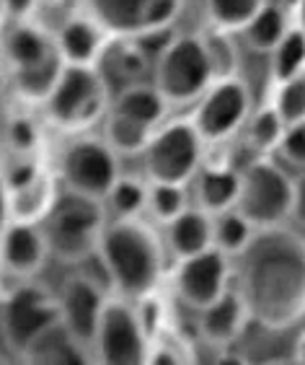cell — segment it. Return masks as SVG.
<instances>
[{"label":"cell","mask_w":305,"mask_h":365,"mask_svg":"<svg viewBox=\"0 0 305 365\" xmlns=\"http://www.w3.org/2000/svg\"><path fill=\"white\" fill-rule=\"evenodd\" d=\"M230 257L220 249H207V252L179 259L174 269V293L181 306L189 311L207 309L215 303L225 290H230Z\"/></svg>","instance_id":"4fadbf2b"},{"label":"cell","mask_w":305,"mask_h":365,"mask_svg":"<svg viewBox=\"0 0 305 365\" xmlns=\"http://www.w3.org/2000/svg\"><path fill=\"white\" fill-rule=\"evenodd\" d=\"M166 246L176 262L215 249V215L205 212L197 205L189 207L174 223L166 225Z\"/></svg>","instance_id":"44dd1931"},{"label":"cell","mask_w":305,"mask_h":365,"mask_svg":"<svg viewBox=\"0 0 305 365\" xmlns=\"http://www.w3.org/2000/svg\"><path fill=\"white\" fill-rule=\"evenodd\" d=\"M277 153L284 163L305 171V122L303 125H290L284 130V138L279 143Z\"/></svg>","instance_id":"d590c367"},{"label":"cell","mask_w":305,"mask_h":365,"mask_svg":"<svg viewBox=\"0 0 305 365\" xmlns=\"http://www.w3.org/2000/svg\"><path fill=\"white\" fill-rule=\"evenodd\" d=\"M257 225L251 223L238 207L220 212V215H215V249L228 254L230 259H238L251 246V241L257 239Z\"/></svg>","instance_id":"4316f807"},{"label":"cell","mask_w":305,"mask_h":365,"mask_svg":"<svg viewBox=\"0 0 305 365\" xmlns=\"http://www.w3.org/2000/svg\"><path fill=\"white\" fill-rule=\"evenodd\" d=\"M292 195L295 179H290L287 171L267 155H257L241 169L238 210L257 228L282 225L292 218Z\"/></svg>","instance_id":"ba28073f"},{"label":"cell","mask_w":305,"mask_h":365,"mask_svg":"<svg viewBox=\"0 0 305 365\" xmlns=\"http://www.w3.org/2000/svg\"><path fill=\"white\" fill-rule=\"evenodd\" d=\"M254 322L249 303L238 288H230L200 311V337L212 347H228L241 337L246 327Z\"/></svg>","instance_id":"ac0fdd59"},{"label":"cell","mask_w":305,"mask_h":365,"mask_svg":"<svg viewBox=\"0 0 305 365\" xmlns=\"http://www.w3.org/2000/svg\"><path fill=\"white\" fill-rule=\"evenodd\" d=\"M189 190L181 184H152L150 182V205L148 212L160 225L174 223L179 215L189 210Z\"/></svg>","instance_id":"1f68e13d"},{"label":"cell","mask_w":305,"mask_h":365,"mask_svg":"<svg viewBox=\"0 0 305 365\" xmlns=\"http://www.w3.org/2000/svg\"><path fill=\"white\" fill-rule=\"evenodd\" d=\"M238 290L251 319L267 331H287L305 319V236L295 228H259L238 257Z\"/></svg>","instance_id":"6da1fadb"},{"label":"cell","mask_w":305,"mask_h":365,"mask_svg":"<svg viewBox=\"0 0 305 365\" xmlns=\"http://www.w3.org/2000/svg\"><path fill=\"white\" fill-rule=\"evenodd\" d=\"M295 26H300L305 31V0H298V24Z\"/></svg>","instance_id":"ab89813d"},{"label":"cell","mask_w":305,"mask_h":365,"mask_svg":"<svg viewBox=\"0 0 305 365\" xmlns=\"http://www.w3.org/2000/svg\"><path fill=\"white\" fill-rule=\"evenodd\" d=\"M109 220L104 200L63 190L52 212L42 223L52 257L73 267L83 264L93 254H98Z\"/></svg>","instance_id":"3957f363"},{"label":"cell","mask_w":305,"mask_h":365,"mask_svg":"<svg viewBox=\"0 0 305 365\" xmlns=\"http://www.w3.org/2000/svg\"><path fill=\"white\" fill-rule=\"evenodd\" d=\"M168 98L160 93V88L155 83H130L122 86L119 93L111 101V109L119 114H125L130 120L140 122V125L158 130L168 117Z\"/></svg>","instance_id":"7402d4cb"},{"label":"cell","mask_w":305,"mask_h":365,"mask_svg":"<svg viewBox=\"0 0 305 365\" xmlns=\"http://www.w3.org/2000/svg\"><path fill=\"white\" fill-rule=\"evenodd\" d=\"M152 83L171 106L192 104L215 83V71L202 34H179L152 63Z\"/></svg>","instance_id":"5b68a950"},{"label":"cell","mask_w":305,"mask_h":365,"mask_svg":"<svg viewBox=\"0 0 305 365\" xmlns=\"http://www.w3.org/2000/svg\"><path fill=\"white\" fill-rule=\"evenodd\" d=\"M57 176L63 182V190L106 200L114 184L122 179L119 153L104 138L83 135L65 145L57 163Z\"/></svg>","instance_id":"30bf717a"},{"label":"cell","mask_w":305,"mask_h":365,"mask_svg":"<svg viewBox=\"0 0 305 365\" xmlns=\"http://www.w3.org/2000/svg\"><path fill=\"white\" fill-rule=\"evenodd\" d=\"M205 44H207L210 60H212L215 81L238 76V73H236L238 52H236V47H233V42L228 39V31H220V29H215L212 34H205Z\"/></svg>","instance_id":"e575fe53"},{"label":"cell","mask_w":305,"mask_h":365,"mask_svg":"<svg viewBox=\"0 0 305 365\" xmlns=\"http://www.w3.org/2000/svg\"><path fill=\"white\" fill-rule=\"evenodd\" d=\"M109 298L111 295L106 290H101L96 282H91L81 272L68 277L60 290V314H63L60 322L91 355H93V344H96L98 327Z\"/></svg>","instance_id":"5bb4252c"},{"label":"cell","mask_w":305,"mask_h":365,"mask_svg":"<svg viewBox=\"0 0 305 365\" xmlns=\"http://www.w3.org/2000/svg\"><path fill=\"white\" fill-rule=\"evenodd\" d=\"M192 197L195 205L202 207L210 215H220L225 210L238 207V197H241V171L225 163H212L197 171L192 179Z\"/></svg>","instance_id":"d6986e66"},{"label":"cell","mask_w":305,"mask_h":365,"mask_svg":"<svg viewBox=\"0 0 305 365\" xmlns=\"http://www.w3.org/2000/svg\"><path fill=\"white\" fill-rule=\"evenodd\" d=\"M63 319L60 314V293L34 280L19 282L14 290L3 295V311H0V327H3V342L8 350L26 358L31 344L57 327Z\"/></svg>","instance_id":"8992f818"},{"label":"cell","mask_w":305,"mask_h":365,"mask_svg":"<svg viewBox=\"0 0 305 365\" xmlns=\"http://www.w3.org/2000/svg\"><path fill=\"white\" fill-rule=\"evenodd\" d=\"M104 202L111 220L143 218V212L150 205V182L145 184L143 179H135V176H122Z\"/></svg>","instance_id":"83f0119b"},{"label":"cell","mask_w":305,"mask_h":365,"mask_svg":"<svg viewBox=\"0 0 305 365\" xmlns=\"http://www.w3.org/2000/svg\"><path fill=\"white\" fill-rule=\"evenodd\" d=\"M52 257L49 241L42 223H14L6 220L3 241H0V262L6 277L14 280H34Z\"/></svg>","instance_id":"9a60e30c"},{"label":"cell","mask_w":305,"mask_h":365,"mask_svg":"<svg viewBox=\"0 0 305 365\" xmlns=\"http://www.w3.org/2000/svg\"><path fill=\"white\" fill-rule=\"evenodd\" d=\"M57 184L60 182L44 169L36 179L26 182L19 190H8L6 220H14V223H44V218L52 212L57 197L63 192Z\"/></svg>","instance_id":"ffe728a7"},{"label":"cell","mask_w":305,"mask_h":365,"mask_svg":"<svg viewBox=\"0 0 305 365\" xmlns=\"http://www.w3.org/2000/svg\"><path fill=\"white\" fill-rule=\"evenodd\" d=\"M292 220L305 228V174L295 176V195H292Z\"/></svg>","instance_id":"74e56055"},{"label":"cell","mask_w":305,"mask_h":365,"mask_svg":"<svg viewBox=\"0 0 305 365\" xmlns=\"http://www.w3.org/2000/svg\"><path fill=\"white\" fill-rule=\"evenodd\" d=\"M155 130L130 120L125 114L109 109L104 120V140L109 143L119 155H143L150 145Z\"/></svg>","instance_id":"484cf974"},{"label":"cell","mask_w":305,"mask_h":365,"mask_svg":"<svg viewBox=\"0 0 305 365\" xmlns=\"http://www.w3.org/2000/svg\"><path fill=\"white\" fill-rule=\"evenodd\" d=\"M26 360H31V363L73 365V363H93V355L60 322L57 327H52L47 334H42V337L31 344V350L26 352Z\"/></svg>","instance_id":"603a6c76"},{"label":"cell","mask_w":305,"mask_h":365,"mask_svg":"<svg viewBox=\"0 0 305 365\" xmlns=\"http://www.w3.org/2000/svg\"><path fill=\"white\" fill-rule=\"evenodd\" d=\"M251 117V88L243 78H222L210 86L195 109L192 122L205 143H222L246 127Z\"/></svg>","instance_id":"8fae6325"},{"label":"cell","mask_w":305,"mask_h":365,"mask_svg":"<svg viewBox=\"0 0 305 365\" xmlns=\"http://www.w3.org/2000/svg\"><path fill=\"white\" fill-rule=\"evenodd\" d=\"M295 363L305 365V331L298 337V342H295Z\"/></svg>","instance_id":"f35d334b"},{"label":"cell","mask_w":305,"mask_h":365,"mask_svg":"<svg viewBox=\"0 0 305 365\" xmlns=\"http://www.w3.org/2000/svg\"><path fill=\"white\" fill-rule=\"evenodd\" d=\"M42 6V0H3V14L11 24L16 21H31L36 8Z\"/></svg>","instance_id":"8d00e7d4"},{"label":"cell","mask_w":305,"mask_h":365,"mask_svg":"<svg viewBox=\"0 0 305 365\" xmlns=\"http://www.w3.org/2000/svg\"><path fill=\"white\" fill-rule=\"evenodd\" d=\"M57 36L49 34L47 29L34 21H16L6 31L3 39V57H6L8 76L31 71L36 65H44L49 60L60 57Z\"/></svg>","instance_id":"2e32d148"},{"label":"cell","mask_w":305,"mask_h":365,"mask_svg":"<svg viewBox=\"0 0 305 365\" xmlns=\"http://www.w3.org/2000/svg\"><path fill=\"white\" fill-rule=\"evenodd\" d=\"M86 8L114 36H145L171 29L181 0H86Z\"/></svg>","instance_id":"7c38bea8"},{"label":"cell","mask_w":305,"mask_h":365,"mask_svg":"<svg viewBox=\"0 0 305 365\" xmlns=\"http://www.w3.org/2000/svg\"><path fill=\"white\" fill-rule=\"evenodd\" d=\"M277 112L282 114L284 125H303L305 122V71L277 83L274 101Z\"/></svg>","instance_id":"836d02e7"},{"label":"cell","mask_w":305,"mask_h":365,"mask_svg":"<svg viewBox=\"0 0 305 365\" xmlns=\"http://www.w3.org/2000/svg\"><path fill=\"white\" fill-rule=\"evenodd\" d=\"M42 109L47 122L57 130L86 133L109 114V78L98 65H68Z\"/></svg>","instance_id":"277c9868"},{"label":"cell","mask_w":305,"mask_h":365,"mask_svg":"<svg viewBox=\"0 0 305 365\" xmlns=\"http://www.w3.org/2000/svg\"><path fill=\"white\" fill-rule=\"evenodd\" d=\"M269 0H205L212 26L220 31H243Z\"/></svg>","instance_id":"f546056e"},{"label":"cell","mask_w":305,"mask_h":365,"mask_svg":"<svg viewBox=\"0 0 305 365\" xmlns=\"http://www.w3.org/2000/svg\"><path fill=\"white\" fill-rule=\"evenodd\" d=\"M55 36L68 65H101L114 39L109 29L91 14L68 19Z\"/></svg>","instance_id":"e0dca14e"},{"label":"cell","mask_w":305,"mask_h":365,"mask_svg":"<svg viewBox=\"0 0 305 365\" xmlns=\"http://www.w3.org/2000/svg\"><path fill=\"white\" fill-rule=\"evenodd\" d=\"M101 63H109L111 76L117 78V81H122L125 86H130V83H140L145 78L152 57L143 49V44L135 36H114Z\"/></svg>","instance_id":"cb8c5ba5"},{"label":"cell","mask_w":305,"mask_h":365,"mask_svg":"<svg viewBox=\"0 0 305 365\" xmlns=\"http://www.w3.org/2000/svg\"><path fill=\"white\" fill-rule=\"evenodd\" d=\"M205 145L207 143L192 120L163 122L143 153L148 182L181 187L192 184L197 171L202 169Z\"/></svg>","instance_id":"52a82bcc"},{"label":"cell","mask_w":305,"mask_h":365,"mask_svg":"<svg viewBox=\"0 0 305 365\" xmlns=\"http://www.w3.org/2000/svg\"><path fill=\"white\" fill-rule=\"evenodd\" d=\"M290 21H287V14L284 8L277 6V3H267L257 14V19L243 29V42L246 47L254 49V52H264V55H272L274 49L279 47L287 31H290Z\"/></svg>","instance_id":"d4e9b609"},{"label":"cell","mask_w":305,"mask_h":365,"mask_svg":"<svg viewBox=\"0 0 305 365\" xmlns=\"http://www.w3.org/2000/svg\"><path fill=\"white\" fill-rule=\"evenodd\" d=\"M44 6H60V3H65V0H42Z\"/></svg>","instance_id":"60d3db41"},{"label":"cell","mask_w":305,"mask_h":365,"mask_svg":"<svg viewBox=\"0 0 305 365\" xmlns=\"http://www.w3.org/2000/svg\"><path fill=\"white\" fill-rule=\"evenodd\" d=\"M284 130H287V125H284L282 114L277 112V106L267 104L251 114L246 122V145L257 155L274 153L284 138Z\"/></svg>","instance_id":"f1b7e54d"},{"label":"cell","mask_w":305,"mask_h":365,"mask_svg":"<svg viewBox=\"0 0 305 365\" xmlns=\"http://www.w3.org/2000/svg\"><path fill=\"white\" fill-rule=\"evenodd\" d=\"M3 138H6V148H8V153H11V158L39 155V148H42V130H39V125H36L31 117H26V114L8 117Z\"/></svg>","instance_id":"d6a6232c"},{"label":"cell","mask_w":305,"mask_h":365,"mask_svg":"<svg viewBox=\"0 0 305 365\" xmlns=\"http://www.w3.org/2000/svg\"><path fill=\"white\" fill-rule=\"evenodd\" d=\"M152 334L145 327L140 309L125 295H111L106 301L98 327L93 358L104 365H143L150 363Z\"/></svg>","instance_id":"9c48e42d"},{"label":"cell","mask_w":305,"mask_h":365,"mask_svg":"<svg viewBox=\"0 0 305 365\" xmlns=\"http://www.w3.org/2000/svg\"><path fill=\"white\" fill-rule=\"evenodd\" d=\"M98 254L114 280V293L130 301L158 295L166 277V244L158 231L143 218L109 220Z\"/></svg>","instance_id":"7a4b0ae2"},{"label":"cell","mask_w":305,"mask_h":365,"mask_svg":"<svg viewBox=\"0 0 305 365\" xmlns=\"http://www.w3.org/2000/svg\"><path fill=\"white\" fill-rule=\"evenodd\" d=\"M305 71V31L292 26L279 47L272 52V78L274 83H282L287 78Z\"/></svg>","instance_id":"4dcf8cb0"}]
</instances>
